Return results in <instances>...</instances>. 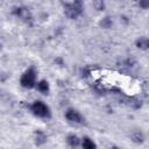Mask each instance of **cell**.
<instances>
[{
  "label": "cell",
  "mask_w": 149,
  "mask_h": 149,
  "mask_svg": "<svg viewBox=\"0 0 149 149\" xmlns=\"http://www.w3.org/2000/svg\"><path fill=\"white\" fill-rule=\"evenodd\" d=\"M31 111L35 115L40 118H49L50 116V109L43 101H35L31 105Z\"/></svg>",
  "instance_id": "cell-2"
},
{
  "label": "cell",
  "mask_w": 149,
  "mask_h": 149,
  "mask_svg": "<svg viewBox=\"0 0 149 149\" xmlns=\"http://www.w3.org/2000/svg\"><path fill=\"white\" fill-rule=\"evenodd\" d=\"M111 149H119V148H116V147H113V148H111Z\"/></svg>",
  "instance_id": "cell-12"
},
{
  "label": "cell",
  "mask_w": 149,
  "mask_h": 149,
  "mask_svg": "<svg viewBox=\"0 0 149 149\" xmlns=\"http://www.w3.org/2000/svg\"><path fill=\"white\" fill-rule=\"evenodd\" d=\"M100 24H101L104 28H108V27L112 24V22H111V20H109L108 17H105V19H104V20L100 22Z\"/></svg>",
  "instance_id": "cell-11"
},
{
  "label": "cell",
  "mask_w": 149,
  "mask_h": 149,
  "mask_svg": "<svg viewBox=\"0 0 149 149\" xmlns=\"http://www.w3.org/2000/svg\"><path fill=\"white\" fill-rule=\"evenodd\" d=\"M136 44H137V47L141 48V49H147L149 42H148V38H147V37H141V38L136 42Z\"/></svg>",
  "instance_id": "cell-9"
},
{
  "label": "cell",
  "mask_w": 149,
  "mask_h": 149,
  "mask_svg": "<svg viewBox=\"0 0 149 149\" xmlns=\"http://www.w3.org/2000/svg\"><path fill=\"white\" fill-rule=\"evenodd\" d=\"M132 139H133V141L136 142V143H141V142H143V140H144L143 134H142L141 132H139V130H136V132L132 135Z\"/></svg>",
  "instance_id": "cell-8"
},
{
  "label": "cell",
  "mask_w": 149,
  "mask_h": 149,
  "mask_svg": "<svg viewBox=\"0 0 149 149\" xmlns=\"http://www.w3.org/2000/svg\"><path fill=\"white\" fill-rule=\"evenodd\" d=\"M45 140H47V137H45V135H44L43 133H41V132H37V137H36V143H37V144H42V143H44V142H45Z\"/></svg>",
  "instance_id": "cell-10"
},
{
  "label": "cell",
  "mask_w": 149,
  "mask_h": 149,
  "mask_svg": "<svg viewBox=\"0 0 149 149\" xmlns=\"http://www.w3.org/2000/svg\"><path fill=\"white\" fill-rule=\"evenodd\" d=\"M81 3L80 2H72V3H68L65 5V14L69 17H77L80 13H81Z\"/></svg>",
  "instance_id": "cell-3"
},
{
  "label": "cell",
  "mask_w": 149,
  "mask_h": 149,
  "mask_svg": "<svg viewBox=\"0 0 149 149\" xmlns=\"http://www.w3.org/2000/svg\"><path fill=\"white\" fill-rule=\"evenodd\" d=\"M66 141H68V143H69L70 146H72V147H77V146L79 144V139H78L76 135H73V134L69 135L68 139H66Z\"/></svg>",
  "instance_id": "cell-7"
},
{
  "label": "cell",
  "mask_w": 149,
  "mask_h": 149,
  "mask_svg": "<svg viewBox=\"0 0 149 149\" xmlns=\"http://www.w3.org/2000/svg\"><path fill=\"white\" fill-rule=\"evenodd\" d=\"M65 118H66L69 121L74 122V123H84V118H83V115H81L79 112L74 111V109H68L66 113H65Z\"/></svg>",
  "instance_id": "cell-4"
},
{
  "label": "cell",
  "mask_w": 149,
  "mask_h": 149,
  "mask_svg": "<svg viewBox=\"0 0 149 149\" xmlns=\"http://www.w3.org/2000/svg\"><path fill=\"white\" fill-rule=\"evenodd\" d=\"M81 144L84 149H95V143L90 137H84Z\"/></svg>",
  "instance_id": "cell-5"
},
{
  "label": "cell",
  "mask_w": 149,
  "mask_h": 149,
  "mask_svg": "<svg viewBox=\"0 0 149 149\" xmlns=\"http://www.w3.org/2000/svg\"><path fill=\"white\" fill-rule=\"evenodd\" d=\"M21 85L26 88H31L35 86V83H36V72L34 69H28L21 77V80H20Z\"/></svg>",
  "instance_id": "cell-1"
},
{
  "label": "cell",
  "mask_w": 149,
  "mask_h": 149,
  "mask_svg": "<svg viewBox=\"0 0 149 149\" xmlns=\"http://www.w3.org/2000/svg\"><path fill=\"white\" fill-rule=\"evenodd\" d=\"M36 87H37V90H38L40 92H42V93H45V92H48V90H49L48 81H45V80H41V81H38L37 85H36Z\"/></svg>",
  "instance_id": "cell-6"
}]
</instances>
